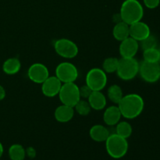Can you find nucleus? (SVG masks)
Instances as JSON below:
<instances>
[{"mask_svg": "<svg viewBox=\"0 0 160 160\" xmlns=\"http://www.w3.org/2000/svg\"><path fill=\"white\" fill-rule=\"evenodd\" d=\"M85 81L86 84L92 91H102L107 84V74L102 69L95 67L88 72Z\"/></svg>", "mask_w": 160, "mask_h": 160, "instance_id": "6", "label": "nucleus"}, {"mask_svg": "<svg viewBox=\"0 0 160 160\" xmlns=\"http://www.w3.org/2000/svg\"><path fill=\"white\" fill-rule=\"evenodd\" d=\"M56 76L62 84L75 82L78 78V70L72 62H62L56 67Z\"/></svg>", "mask_w": 160, "mask_h": 160, "instance_id": "8", "label": "nucleus"}, {"mask_svg": "<svg viewBox=\"0 0 160 160\" xmlns=\"http://www.w3.org/2000/svg\"><path fill=\"white\" fill-rule=\"evenodd\" d=\"M74 111L78 113L79 115L85 117L88 116L92 111V107H91L90 104H89L88 101L85 99H80V101L75 105Z\"/></svg>", "mask_w": 160, "mask_h": 160, "instance_id": "24", "label": "nucleus"}, {"mask_svg": "<svg viewBox=\"0 0 160 160\" xmlns=\"http://www.w3.org/2000/svg\"><path fill=\"white\" fill-rule=\"evenodd\" d=\"M112 35L116 40L122 42L130 37V25L123 21L118 22L112 29Z\"/></svg>", "mask_w": 160, "mask_h": 160, "instance_id": "18", "label": "nucleus"}, {"mask_svg": "<svg viewBox=\"0 0 160 160\" xmlns=\"http://www.w3.org/2000/svg\"><path fill=\"white\" fill-rule=\"evenodd\" d=\"M28 78L36 84H42L49 77V70L43 63L32 64L28 70Z\"/></svg>", "mask_w": 160, "mask_h": 160, "instance_id": "10", "label": "nucleus"}, {"mask_svg": "<svg viewBox=\"0 0 160 160\" xmlns=\"http://www.w3.org/2000/svg\"><path fill=\"white\" fill-rule=\"evenodd\" d=\"M21 68V62L18 58L12 57L6 59L2 64V70L7 75H15Z\"/></svg>", "mask_w": 160, "mask_h": 160, "instance_id": "19", "label": "nucleus"}, {"mask_svg": "<svg viewBox=\"0 0 160 160\" xmlns=\"http://www.w3.org/2000/svg\"><path fill=\"white\" fill-rule=\"evenodd\" d=\"M26 149V156H28L31 159H34L36 156V150L33 147H28Z\"/></svg>", "mask_w": 160, "mask_h": 160, "instance_id": "29", "label": "nucleus"}, {"mask_svg": "<svg viewBox=\"0 0 160 160\" xmlns=\"http://www.w3.org/2000/svg\"><path fill=\"white\" fill-rule=\"evenodd\" d=\"M139 46L142 50L149 49V48H157V39L155 36L150 34L148 37L139 42Z\"/></svg>", "mask_w": 160, "mask_h": 160, "instance_id": "26", "label": "nucleus"}, {"mask_svg": "<svg viewBox=\"0 0 160 160\" xmlns=\"http://www.w3.org/2000/svg\"><path fill=\"white\" fill-rule=\"evenodd\" d=\"M107 96L112 103L117 105L123 96V90L117 84H112L108 88Z\"/></svg>", "mask_w": 160, "mask_h": 160, "instance_id": "21", "label": "nucleus"}, {"mask_svg": "<svg viewBox=\"0 0 160 160\" xmlns=\"http://www.w3.org/2000/svg\"><path fill=\"white\" fill-rule=\"evenodd\" d=\"M6 90H5V88H3V86H2L1 84H0V101L4 99L5 97H6Z\"/></svg>", "mask_w": 160, "mask_h": 160, "instance_id": "30", "label": "nucleus"}, {"mask_svg": "<svg viewBox=\"0 0 160 160\" xmlns=\"http://www.w3.org/2000/svg\"><path fill=\"white\" fill-rule=\"evenodd\" d=\"M58 96L62 104L74 107L81 98L79 86L75 84V82L64 83L62 84Z\"/></svg>", "mask_w": 160, "mask_h": 160, "instance_id": "5", "label": "nucleus"}, {"mask_svg": "<svg viewBox=\"0 0 160 160\" xmlns=\"http://www.w3.org/2000/svg\"><path fill=\"white\" fill-rule=\"evenodd\" d=\"M158 49H159V56H160V47H159V48H158ZM159 62H160V61H159Z\"/></svg>", "mask_w": 160, "mask_h": 160, "instance_id": "32", "label": "nucleus"}, {"mask_svg": "<svg viewBox=\"0 0 160 160\" xmlns=\"http://www.w3.org/2000/svg\"><path fill=\"white\" fill-rule=\"evenodd\" d=\"M62 84V83L56 75L49 76L42 84V92L45 96L52 98L59 95Z\"/></svg>", "mask_w": 160, "mask_h": 160, "instance_id": "11", "label": "nucleus"}, {"mask_svg": "<svg viewBox=\"0 0 160 160\" xmlns=\"http://www.w3.org/2000/svg\"><path fill=\"white\" fill-rule=\"evenodd\" d=\"M138 73L145 82H157L160 79V63L142 61L139 65Z\"/></svg>", "mask_w": 160, "mask_h": 160, "instance_id": "9", "label": "nucleus"}, {"mask_svg": "<svg viewBox=\"0 0 160 160\" xmlns=\"http://www.w3.org/2000/svg\"><path fill=\"white\" fill-rule=\"evenodd\" d=\"M122 115L118 106H110L106 108L103 113V121L108 126H116L120 121Z\"/></svg>", "mask_w": 160, "mask_h": 160, "instance_id": "14", "label": "nucleus"}, {"mask_svg": "<svg viewBox=\"0 0 160 160\" xmlns=\"http://www.w3.org/2000/svg\"><path fill=\"white\" fill-rule=\"evenodd\" d=\"M79 89H80V95H81V98H84V99H86V98L88 99V97L91 95V94H92V92H93V91H92V89L87 85V84L82 85L81 88L79 87Z\"/></svg>", "mask_w": 160, "mask_h": 160, "instance_id": "27", "label": "nucleus"}, {"mask_svg": "<svg viewBox=\"0 0 160 160\" xmlns=\"http://www.w3.org/2000/svg\"><path fill=\"white\" fill-rule=\"evenodd\" d=\"M106 149L108 155L112 159H121L126 156L129 148L128 139L118 135L116 133L110 134L106 141Z\"/></svg>", "mask_w": 160, "mask_h": 160, "instance_id": "3", "label": "nucleus"}, {"mask_svg": "<svg viewBox=\"0 0 160 160\" xmlns=\"http://www.w3.org/2000/svg\"><path fill=\"white\" fill-rule=\"evenodd\" d=\"M3 152H4V148H3V145L2 144V142H0V158L2 156Z\"/></svg>", "mask_w": 160, "mask_h": 160, "instance_id": "31", "label": "nucleus"}, {"mask_svg": "<svg viewBox=\"0 0 160 160\" xmlns=\"http://www.w3.org/2000/svg\"><path fill=\"white\" fill-rule=\"evenodd\" d=\"M120 15L122 21L128 25L141 21L144 17V8L138 0H125L121 5Z\"/></svg>", "mask_w": 160, "mask_h": 160, "instance_id": "2", "label": "nucleus"}, {"mask_svg": "<svg viewBox=\"0 0 160 160\" xmlns=\"http://www.w3.org/2000/svg\"><path fill=\"white\" fill-rule=\"evenodd\" d=\"M140 63L135 58H122L119 60L117 74L123 81H131L139 73Z\"/></svg>", "mask_w": 160, "mask_h": 160, "instance_id": "4", "label": "nucleus"}, {"mask_svg": "<svg viewBox=\"0 0 160 160\" xmlns=\"http://www.w3.org/2000/svg\"><path fill=\"white\" fill-rule=\"evenodd\" d=\"M144 60L149 62H160L159 52L157 48H149L143 51Z\"/></svg>", "mask_w": 160, "mask_h": 160, "instance_id": "25", "label": "nucleus"}, {"mask_svg": "<svg viewBox=\"0 0 160 160\" xmlns=\"http://www.w3.org/2000/svg\"><path fill=\"white\" fill-rule=\"evenodd\" d=\"M8 154L11 160H24L26 157V149L20 144H13L9 148Z\"/></svg>", "mask_w": 160, "mask_h": 160, "instance_id": "20", "label": "nucleus"}, {"mask_svg": "<svg viewBox=\"0 0 160 160\" xmlns=\"http://www.w3.org/2000/svg\"><path fill=\"white\" fill-rule=\"evenodd\" d=\"M54 49L59 56L68 59L75 58L79 52L77 44L67 38H60L55 41Z\"/></svg>", "mask_w": 160, "mask_h": 160, "instance_id": "7", "label": "nucleus"}, {"mask_svg": "<svg viewBox=\"0 0 160 160\" xmlns=\"http://www.w3.org/2000/svg\"><path fill=\"white\" fill-rule=\"evenodd\" d=\"M89 104L92 109L102 110L107 104V99L102 91H93L88 98Z\"/></svg>", "mask_w": 160, "mask_h": 160, "instance_id": "16", "label": "nucleus"}, {"mask_svg": "<svg viewBox=\"0 0 160 160\" xmlns=\"http://www.w3.org/2000/svg\"><path fill=\"white\" fill-rule=\"evenodd\" d=\"M133 132L132 126L127 121H120L116 125V134L124 138L128 139L131 136Z\"/></svg>", "mask_w": 160, "mask_h": 160, "instance_id": "22", "label": "nucleus"}, {"mask_svg": "<svg viewBox=\"0 0 160 160\" xmlns=\"http://www.w3.org/2000/svg\"><path fill=\"white\" fill-rule=\"evenodd\" d=\"M151 34L149 26L142 20L130 25V37L138 42L144 40Z\"/></svg>", "mask_w": 160, "mask_h": 160, "instance_id": "13", "label": "nucleus"}, {"mask_svg": "<svg viewBox=\"0 0 160 160\" xmlns=\"http://www.w3.org/2000/svg\"><path fill=\"white\" fill-rule=\"evenodd\" d=\"M119 60L116 57L106 58L102 62V70L106 73H112L117 72L119 65Z\"/></svg>", "mask_w": 160, "mask_h": 160, "instance_id": "23", "label": "nucleus"}, {"mask_svg": "<svg viewBox=\"0 0 160 160\" xmlns=\"http://www.w3.org/2000/svg\"><path fill=\"white\" fill-rule=\"evenodd\" d=\"M117 106L122 117L128 120H133L139 117L143 112L145 102L141 95L131 93L123 95Z\"/></svg>", "mask_w": 160, "mask_h": 160, "instance_id": "1", "label": "nucleus"}, {"mask_svg": "<svg viewBox=\"0 0 160 160\" xmlns=\"http://www.w3.org/2000/svg\"><path fill=\"white\" fill-rule=\"evenodd\" d=\"M74 113V108L62 104L56 109L54 117L56 121L59 123H67L73 119Z\"/></svg>", "mask_w": 160, "mask_h": 160, "instance_id": "15", "label": "nucleus"}, {"mask_svg": "<svg viewBox=\"0 0 160 160\" xmlns=\"http://www.w3.org/2000/svg\"><path fill=\"white\" fill-rule=\"evenodd\" d=\"M143 3L145 7L150 9H153L159 6L160 0H143Z\"/></svg>", "mask_w": 160, "mask_h": 160, "instance_id": "28", "label": "nucleus"}, {"mask_svg": "<svg viewBox=\"0 0 160 160\" xmlns=\"http://www.w3.org/2000/svg\"><path fill=\"white\" fill-rule=\"evenodd\" d=\"M139 48V42L131 37H128L120 42L119 51L122 58H134Z\"/></svg>", "mask_w": 160, "mask_h": 160, "instance_id": "12", "label": "nucleus"}, {"mask_svg": "<svg viewBox=\"0 0 160 160\" xmlns=\"http://www.w3.org/2000/svg\"><path fill=\"white\" fill-rule=\"evenodd\" d=\"M109 130L101 124H95L91 128L89 131V136L93 141L96 142H105L109 136Z\"/></svg>", "mask_w": 160, "mask_h": 160, "instance_id": "17", "label": "nucleus"}]
</instances>
